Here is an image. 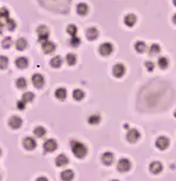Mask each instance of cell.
<instances>
[{
  "instance_id": "6",
  "label": "cell",
  "mask_w": 176,
  "mask_h": 181,
  "mask_svg": "<svg viewBox=\"0 0 176 181\" xmlns=\"http://www.w3.org/2000/svg\"><path fill=\"white\" fill-rule=\"evenodd\" d=\"M138 139H139V133H138V130H136V129H130V130H128V133H126V140H128L130 143H135Z\"/></svg>"
},
{
  "instance_id": "28",
  "label": "cell",
  "mask_w": 176,
  "mask_h": 181,
  "mask_svg": "<svg viewBox=\"0 0 176 181\" xmlns=\"http://www.w3.org/2000/svg\"><path fill=\"white\" fill-rule=\"evenodd\" d=\"M72 176H73V174H72L71 170H65V172L62 173V179L65 181H70L72 179Z\"/></svg>"
},
{
  "instance_id": "25",
  "label": "cell",
  "mask_w": 176,
  "mask_h": 181,
  "mask_svg": "<svg viewBox=\"0 0 176 181\" xmlns=\"http://www.w3.org/2000/svg\"><path fill=\"white\" fill-rule=\"evenodd\" d=\"M77 31H78V30H77V26L73 25V24H70V25H68V27H66V32H68L71 37L76 36V34H77Z\"/></svg>"
},
{
  "instance_id": "26",
  "label": "cell",
  "mask_w": 176,
  "mask_h": 181,
  "mask_svg": "<svg viewBox=\"0 0 176 181\" xmlns=\"http://www.w3.org/2000/svg\"><path fill=\"white\" fill-rule=\"evenodd\" d=\"M69 44H70L72 47H78V46H79V44H81V39H79L77 36H73V37H71V38H70Z\"/></svg>"
},
{
  "instance_id": "23",
  "label": "cell",
  "mask_w": 176,
  "mask_h": 181,
  "mask_svg": "<svg viewBox=\"0 0 176 181\" xmlns=\"http://www.w3.org/2000/svg\"><path fill=\"white\" fill-rule=\"evenodd\" d=\"M65 59H66V63H68V65H75L76 64V62H77V58H76V55H73V53H68L66 57H65Z\"/></svg>"
},
{
  "instance_id": "5",
  "label": "cell",
  "mask_w": 176,
  "mask_h": 181,
  "mask_svg": "<svg viewBox=\"0 0 176 181\" xmlns=\"http://www.w3.org/2000/svg\"><path fill=\"white\" fill-rule=\"evenodd\" d=\"M123 21H124V25H125V26L133 27V26H135L136 21H137V17L133 13H128V14H125Z\"/></svg>"
},
{
  "instance_id": "39",
  "label": "cell",
  "mask_w": 176,
  "mask_h": 181,
  "mask_svg": "<svg viewBox=\"0 0 176 181\" xmlns=\"http://www.w3.org/2000/svg\"><path fill=\"white\" fill-rule=\"evenodd\" d=\"M18 107H19L20 109H23V108H24V102H18Z\"/></svg>"
},
{
  "instance_id": "8",
  "label": "cell",
  "mask_w": 176,
  "mask_h": 181,
  "mask_svg": "<svg viewBox=\"0 0 176 181\" xmlns=\"http://www.w3.org/2000/svg\"><path fill=\"white\" fill-rule=\"evenodd\" d=\"M168 146H169V140L167 139V137L161 136V137H158V139L156 140V147H157L158 149L164 150V149H167Z\"/></svg>"
},
{
  "instance_id": "36",
  "label": "cell",
  "mask_w": 176,
  "mask_h": 181,
  "mask_svg": "<svg viewBox=\"0 0 176 181\" xmlns=\"http://www.w3.org/2000/svg\"><path fill=\"white\" fill-rule=\"evenodd\" d=\"M144 65H146V69L148 70V71H154V69H155V64L151 62V60H147L146 63H144Z\"/></svg>"
},
{
  "instance_id": "42",
  "label": "cell",
  "mask_w": 176,
  "mask_h": 181,
  "mask_svg": "<svg viewBox=\"0 0 176 181\" xmlns=\"http://www.w3.org/2000/svg\"><path fill=\"white\" fill-rule=\"evenodd\" d=\"M174 116L176 117V110H175V112H174Z\"/></svg>"
},
{
  "instance_id": "15",
  "label": "cell",
  "mask_w": 176,
  "mask_h": 181,
  "mask_svg": "<svg viewBox=\"0 0 176 181\" xmlns=\"http://www.w3.org/2000/svg\"><path fill=\"white\" fill-rule=\"evenodd\" d=\"M15 65L19 68V69H25L28 65V60H27L25 57H19L15 59Z\"/></svg>"
},
{
  "instance_id": "30",
  "label": "cell",
  "mask_w": 176,
  "mask_h": 181,
  "mask_svg": "<svg viewBox=\"0 0 176 181\" xmlns=\"http://www.w3.org/2000/svg\"><path fill=\"white\" fill-rule=\"evenodd\" d=\"M20 123H21V121H20L19 117H12L10 120V124H11V127H13V128H18L20 125Z\"/></svg>"
},
{
  "instance_id": "40",
  "label": "cell",
  "mask_w": 176,
  "mask_h": 181,
  "mask_svg": "<svg viewBox=\"0 0 176 181\" xmlns=\"http://www.w3.org/2000/svg\"><path fill=\"white\" fill-rule=\"evenodd\" d=\"M173 23H174V24L176 25V13L173 15Z\"/></svg>"
},
{
  "instance_id": "31",
  "label": "cell",
  "mask_w": 176,
  "mask_h": 181,
  "mask_svg": "<svg viewBox=\"0 0 176 181\" xmlns=\"http://www.w3.org/2000/svg\"><path fill=\"white\" fill-rule=\"evenodd\" d=\"M15 85H17L18 88H20V89L26 88V79H25V78H23V77L18 78V79L15 81Z\"/></svg>"
},
{
  "instance_id": "35",
  "label": "cell",
  "mask_w": 176,
  "mask_h": 181,
  "mask_svg": "<svg viewBox=\"0 0 176 181\" xmlns=\"http://www.w3.org/2000/svg\"><path fill=\"white\" fill-rule=\"evenodd\" d=\"M34 97V95L32 94V92H25L24 95H23V101L24 102H30V101H32Z\"/></svg>"
},
{
  "instance_id": "27",
  "label": "cell",
  "mask_w": 176,
  "mask_h": 181,
  "mask_svg": "<svg viewBox=\"0 0 176 181\" xmlns=\"http://www.w3.org/2000/svg\"><path fill=\"white\" fill-rule=\"evenodd\" d=\"M99 121H101V116L99 115H91L90 117H89V123L90 124H97V123H99Z\"/></svg>"
},
{
  "instance_id": "1",
  "label": "cell",
  "mask_w": 176,
  "mask_h": 181,
  "mask_svg": "<svg viewBox=\"0 0 176 181\" xmlns=\"http://www.w3.org/2000/svg\"><path fill=\"white\" fill-rule=\"evenodd\" d=\"M71 146H72L73 153H75V155H76L77 157H83V156L85 155V153H86V148L84 147V144H82L79 142L73 141V142L71 143Z\"/></svg>"
},
{
  "instance_id": "4",
  "label": "cell",
  "mask_w": 176,
  "mask_h": 181,
  "mask_svg": "<svg viewBox=\"0 0 176 181\" xmlns=\"http://www.w3.org/2000/svg\"><path fill=\"white\" fill-rule=\"evenodd\" d=\"M124 73H125V66L123 64L118 63V64H115L112 66V75L116 78H122L123 76H124Z\"/></svg>"
},
{
  "instance_id": "11",
  "label": "cell",
  "mask_w": 176,
  "mask_h": 181,
  "mask_svg": "<svg viewBox=\"0 0 176 181\" xmlns=\"http://www.w3.org/2000/svg\"><path fill=\"white\" fill-rule=\"evenodd\" d=\"M85 34H86V38L89 40H95V39L98 38V30L96 27H90L86 30Z\"/></svg>"
},
{
  "instance_id": "20",
  "label": "cell",
  "mask_w": 176,
  "mask_h": 181,
  "mask_svg": "<svg viewBox=\"0 0 176 181\" xmlns=\"http://www.w3.org/2000/svg\"><path fill=\"white\" fill-rule=\"evenodd\" d=\"M157 64H158L160 69L165 70L168 68V65H169V60L167 59V57H160L158 60H157Z\"/></svg>"
},
{
  "instance_id": "14",
  "label": "cell",
  "mask_w": 176,
  "mask_h": 181,
  "mask_svg": "<svg viewBox=\"0 0 176 181\" xmlns=\"http://www.w3.org/2000/svg\"><path fill=\"white\" fill-rule=\"evenodd\" d=\"M134 47H135V51L137 52V53H143V52L147 51V45H146V43L142 42V40L136 42L135 45H134Z\"/></svg>"
},
{
  "instance_id": "19",
  "label": "cell",
  "mask_w": 176,
  "mask_h": 181,
  "mask_svg": "<svg viewBox=\"0 0 176 181\" xmlns=\"http://www.w3.org/2000/svg\"><path fill=\"white\" fill-rule=\"evenodd\" d=\"M54 95H56V97L58 98V99L63 101V99H65V98H66V90H65L64 88H58V89L56 90Z\"/></svg>"
},
{
  "instance_id": "32",
  "label": "cell",
  "mask_w": 176,
  "mask_h": 181,
  "mask_svg": "<svg viewBox=\"0 0 176 181\" xmlns=\"http://www.w3.org/2000/svg\"><path fill=\"white\" fill-rule=\"evenodd\" d=\"M2 47L4 49H8V47H11V45H12V39L10 38V37H6V38H4V40H2Z\"/></svg>"
},
{
  "instance_id": "7",
  "label": "cell",
  "mask_w": 176,
  "mask_h": 181,
  "mask_svg": "<svg viewBox=\"0 0 176 181\" xmlns=\"http://www.w3.org/2000/svg\"><path fill=\"white\" fill-rule=\"evenodd\" d=\"M130 161L129 160H126V159H122V160H120L118 162H117V169L120 170V172H128L129 169H130Z\"/></svg>"
},
{
  "instance_id": "22",
  "label": "cell",
  "mask_w": 176,
  "mask_h": 181,
  "mask_svg": "<svg viewBox=\"0 0 176 181\" xmlns=\"http://www.w3.org/2000/svg\"><path fill=\"white\" fill-rule=\"evenodd\" d=\"M50 64H51V66H52V68H54V69H58V68H60V65H62V58H60L59 56L53 57V58L51 59Z\"/></svg>"
},
{
  "instance_id": "9",
  "label": "cell",
  "mask_w": 176,
  "mask_h": 181,
  "mask_svg": "<svg viewBox=\"0 0 176 181\" xmlns=\"http://www.w3.org/2000/svg\"><path fill=\"white\" fill-rule=\"evenodd\" d=\"M41 49H43V51L45 53H51V52H53L56 50V45L52 42H50V40H46V42H44L41 44Z\"/></svg>"
},
{
  "instance_id": "33",
  "label": "cell",
  "mask_w": 176,
  "mask_h": 181,
  "mask_svg": "<svg viewBox=\"0 0 176 181\" xmlns=\"http://www.w3.org/2000/svg\"><path fill=\"white\" fill-rule=\"evenodd\" d=\"M4 26H6V27L8 28V30H11V31H12V30H14V28H15V23H14L13 19H10V18H8V19H7V21L5 23V25H4Z\"/></svg>"
},
{
  "instance_id": "3",
  "label": "cell",
  "mask_w": 176,
  "mask_h": 181,
  "mask_svg": "<svg viewBox=\"0 0 176 181\" xmlns=\"http://www.w3.org/2000/svg\"><path fill=\"white\" fill-rule=\"evenodd\" d=\"M37 33H38V40L40 43H44L47 40V38H49V31H47V28L45 25H39L38 28H37Z\"/></svg>"
},
{
  "instance_id": "43",
  "label": "cell",
  "mask_w": 176,
  "mask_h": 181,
  "mask_svg": "<svg viewBox=\"0 0 176 181\" xmlns=\"http://www.w3.org/2000/svg\"><path fill=\"white\" fill-rule=\"evenodd\" d=\"M111 181H117V180H111Z\"/></svg>"
},
{
  "instance_id": "2",
  "label": "cell",
  "mask_w": 176,
  "mask_h": 181,
  "mask_svg": "<svg viewBox=\"0 0 176 181\" xmlns=\"http://www.w3.org/2000/svg\"><path fill=\"white\" fill-rule=\"evenodd\" d=\"M99 53L102 55V56L107 57V56H110L111 53H112V51H114V46H112V44L111 43H103V44H101V46H99Z\"/></svg>"
},
{
  "instance_id": "29",
  "label": "cell",
  "mask_w": 176,
  "mask_h": 181,
  "mask_svg": "<svg viewBox=\"0 0 176 181\" xmlns=\"http://www.w3.org/2000/svg\"><path fill=\"white\" fill-rule=\"evenodd\" d=\"M8 65V59L7 57L0 56V69H6Z\"/></svg>"
},
{
  "instance_id": "34",
  "label": "cell",
  "mask_w": 176,
  "mask_h": 181,
  "mask_svg": "<svg viewBox=\"0 0 176 181\" xmlns=\"http://www.w3.org/2000/svg\"><path fill=\"white\" fill-rule=\"evenodd\" d=\"M45 148H46L47 150H53L54 148H56V142L52 141V140H49V141L45 143Z\"/></svg>"
},
{
  "instance_id": "17",
  "label": "cell",
  "mask_w": 176,
  "mask_h": 181,
  "mask_svg": "<svg viewBox=\"0 0 176 181\" xmlns=\"http://www.w3.org/2000/svg\"><path fill=\"white\" fill-rule=\"evenodd\" d=\"M8 19V11L6 8H0V24L4 26Z\"/></svg>"
},
{
  "instance_id": "16",
  "label": "cell",
  "mask_w": 176,
  "mask_h": 181,
  "mask_svg": "<svg viewBox=\"0 0 176 181\" xmlns=\"http://www.w3.org/2000/svg\"><path fill=\"white\" fill-rule=\"evenodd\" d=\"M102 161H103V163L104 165H107V166H110L112 162H114V155L111 153H104L102 155Z\"/></svg>"
},
{
  "instance_id": "18",
  "label": "cell",
  "mask_w": 176,
  "mask_h": 181,
  "mask_svg": "<svg viewBox=\"0 0 176 181\" xmlns=\"http://www.w3.org/2000/svg\"><path fill=\"white\" fill-rule=\"evenodd\" d=\"M15 46L19 51H23L27 47V42L25 38H19L17 42H15Z\"/></svg>"
},
{
  "instance_id": "38",
  "label": "cell",
  "mask_w": 176,
  "mask_h": 181,
  "mask_svg": "<svg viewBox=\"0 0 176 181\" xmlns=\"http://www.w3.org/2000/svg\"><path fill=\"white\" fill-rule=\"evenodd\" d=\"M36 134H37L38 136H43V135L45 134V130H44L43 128L39 127V128H37V129H36Z\"/></svg>"
},
{
  "instance_id": "21",
  "label": "cell",
  "mask_w": 176,
  "mask_h": 181,
  "mask_svg": "<svg viewBox=\"0 0 176 181\" xmlns=\"http://www.w3.org/2000/svg\"><path fill=\"white\" fill-rule=\"evenodd\" d=\"M161 51V46L158 44H152L149 47V53L151 56H157Z\"/></svg>"
},
{
  "instance_id": "41",
  "label": "cell",
  "mask_w": 176,
  "mask_h": 181,
  "mask_svg": "<svg viewBox=\"0 0 176 181\" xmlns=\"http://www.w3.org/2000/svg\"><path fill=\"white\" fill-rule=\"evenodd\" d=\"M173 4H174V5L176 6V0H173Z\"/></svg>"
},
{
  "instance_id": "12",
  "label": "cell",
  "mask_w": 176,
  "mask_h": 181,
  "mask_svg": "<svg viewBox=\"0 0 176 181\" xmlns=\"http://www.w3.org/2000/svg\"><path fill=\"white\" fill-rule=\"evenodd\" d=\"M76 10H77V13H78V15L84 17V15H86V14H88V12H89V6H88L85 2H79V4L77 5Z\"/></svg>"
},
{
  "instance_id": "24",
  "label": "cell",
  "mask_w": 176,
  "mask_h": 181,
  "mask_svg": "<svg viewBox=\"0 0 176 181\" xmlns=\"http://www.w3.org/2000/svg\"><path fill=\"white\" fill-rule=\"evenodd\" d=\"M72 96H73V98H75L76 101H82V99L84 98V92L82 91L81 89H76V90H73Z\"/></svg>"
},
{
  "instance_id": "37",
  "label": "cell",
  "mask_w": 176,
  "mask_h": 181,
  "mask_svg": "<svg viewBox=\"0 0 176 181\" xmlns=\"http://www.w3.org/2000/svg\"><path fill=\"white\" fill-rule=\"evenodd\" d=\"M66 161H68V160H66V157H65V156H63V155H60V156L57 159V165H58V166L65 165V163H66Z\"/></svg>"
},
{
  "instance_id": "13",
  "label": "cell",
  "mask_w": 176,
  "mask_h": 181,
  "mask_svg": "<svg viewBox=\"0 0 176 181\" xmlns=\"http://www.w3.org/2000/svg\"><path fill=\"white\" fill-rule=\"evenodd\" d=\"M149 169L151 173L158 174V173H161V170H162V165H161V162H158V161H154V162L150 163Z\"/></svg>"
},
{
  "instance_id": "10",
  "label": "cell",
  "mask_w": 176,
  "mask_h": 181,
  "mask_svg": "<svg viewBox=\"0 0 176 181\" xmlns=\"http://www.w3.org/2000/svg\"><path fill=\"white\" fill-rule=\"evenodd\" d=\"M32 83L36 88H41L44 85V77L39 73H34L32 76Z\"/></svg>"
}]
</instances>
